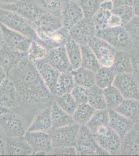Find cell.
Here are the masks:
<instances>
[{
    "label": "cell",
    "mask_w": 139,
    "mask_h": 156,
    "mask_svg": "<svg viewBox=\"0 0 139 156\" xmlns=\"http://www.w3.org/2000/svg\"><path fill=\"white\" fill-rule=\"evenodd\" d=\"M13 81L20 103L29 107L35 114L50 107L55 96L50 91L38 72L34 62L26 56L8 76Z\"/></svg>",
    "instance_id": "cell-1"
},
{
    "label": "cell",
    "mask_w": 139,
    "mask_h": 156,
    "mask_svg": "<svg viewBox=\"0 0 139 156\" xmlns=\"http://www.w3.org/2000/svg\"><path fill=\"white\" fill-rule=\"evenodd\" d=\"M0 23L32 40H37L36 32L33 23L15 12L1 7Z\"/></svg>",
    "instance_id": "cell-2"
},
{
    "label": "cell",
    "mask_w": 139,
    "mask_h": 156,
    "mask_svg": "<svg viewBox=\"0 0 139 156\" xmlns=\"http://www.w3.org/2000/svg\"><path fill=\"white\" fill-rule=\"evenodd\" d=\"M96 36L109 43L116 50L130 51L134 47L131 37L125 27H107L97 30Z\"/></svg>",
    "instance_id": "cell-3"
},
{
    "label": "cell",
    "mask_w": 139,
    "mask_h": 156,
    "mask_svg": "<svg viewBox=\"0 0 139 156\" xmlns=\"http://www.w3.org/2000/svg\"><path fill=\"white\" fill-rule=\"evenodd\" d=\"M75 148L77 155H109L98 145L94 134L86 125H81L80 127Z\"/></svg>",
    "instance_id": "cell-4"
},
{
    "label": "cell",
    "mask_w": 139,
    "mask_h": 156,
    "mask_svg": "<svg viewBox=\"0 0 139 156\" xmlns=\"http://www.w3.org/2000/svg\"><path fill=\"white\" fill-rule=\"evenodd\" d=\"M80 125L76 123L59 128L52 127L47 131L53 148L75 147Z\"/></svg>",
    "instance_id": "cell-5"
},
{
    "label": "cell",
    "mask_w": 139,
    "mask_h": 156,
    "mask_svg": "<svg viewBox=\"0 0 139 156\" xmlns=\"http://www.w3.org/2000/svg\"><path fill=\"white\" fill-rule=\"evenodd\" d=\"M0 127L7 137H23L28 129L25 120L10 110L0 116Z\"/></svg>",
    "instance_id": "cell-6"
},
{
    "label": "cell",
    "mask_w": 139,
    "mask_h": 156,
    "mask_svg": "<svg viewBox=\"0 0 139 156\" xmlns=\"http://www.w3.org/2000/svg\"><path fill=\"white\" fill-rule=\"evenodd\" d=\"M93 134L96 142L100 147L110 155H118L122 140L109 126L99 128Z\"/></svg>",
    "instance_id": "cell-7"
},
{
    "label": "cell",
    "mask_w": 139,
    "mask_h": 156,
    "mask_svg": "<svg viewBox=\"0 0 139 156\" xmlns=\"http://www.w3.org/2000/svg\"><path fill=\"white\" fill-rule=\"evenodd\" d=\"M0 7L15 12L33 23L45 12L37 0H18L12 4L0 5Z\"/></svg>",
    "instance_id": "cell-8"
},
{
    "label": "cell",
    "mask_w": 139,
    "mask_h": 156,
    "mask_svg": "<svg viewBox=\"0 0 139 156\" xmlns=\"http://www.w3.org/2000/svg\"><path fill=\"white\" fill-rule=\"evenodd\" d=\"M88 45L94 52L101 67L111 68L117 50L108 42L96 36L90 41Z\"/></svg>",
    "instance_id": "cell-9"
},
{
    "label": "cell",
    "mask_w": 139,
    "mask_h": 156,
    "mask_svg": "<svg viewBox=\"0 0 139 156\" xmlns=\"http://www.w3.org/2000/svg\"><path fill=\"white\" fill-rule=\"evenodd\" d=\"M69 32L71 38L82 45L88 44L96 36L97 29L92 18L84 17Z\"/></svg>",
    "instance_id": "cell-10"
},
{
    "label": "cell",
    "mask_w": 139,
    "mask_h": 156,
    "mask_svg": "<svg viewBox=\"0 0 139 156\" xmlns=\"http://www.w3.org/2000/svg\"><path fill=\"white\" fill-rule=\"evenodd\" d=\"M113 85L120 91L124 99L139 100L138 80L133 73L117 74Z\"/></svg>",
    "instance_id": "cell-11"
},
{
    "label": "cell",
    "mask_w": 139,
    "mask_h": 156,
    "mask_svg": "<svg viewBox=\"0 0 139 156\" xmlns=\"http://www.w3.org/2000/svg\"><path fill=\"white\" fill-rule=\"evenodd\" d=\"M24 137L34 151L33 155H46L53 148L51 138L47 132L27 131Z\"/></svg>",
    "instance_id": "cell-12"
},
{
    "label": "cell",
    "mask_w": 139,
    "mask_h": 156,
    "mask_svg": "<svg viewBox=\"0 0 139 156\" xmlns=\"http://www.w3.org/2000/svg\"><path fill=\"white\" fill-rule=\"evenodd\" d=\"M4 44L16 51L27 53L33 40L0 23Z\"/></svg>",
    "instance_id": "cell-13"
},
{
    "label": "cell",
    "mask_w": 139,
    "mask_h": 156,
    "mask_svg": "<svg viewBox=\"0 0 139 156\" xmlns=\"http://www.w3.org/2000/svg\"><path fill=\"white\" fill-rule=\"evenodd\" d=\"M84 18L83 12L77 1H65L60 13L63 28L69 30Z\"/></svg>",
    "instance_id": "cell-14"
},
{
    "label": "cell",
    "mask_w": 139,
    "mask_h": 156,
    "mask_svg": "<svg viewBox=\"0 0 139 156\" xmlns=\"http://www.w3.org/2000/svg\"><path fill=\"white\" fill-rule=\"evenodd\" d=\"M37 41L42 44L49 51L55 48L63 46L71 38L69 32L67 29L62 28L54 32L44 33L35 30Z\"/></svg>",
    "instance_id": "cell-15"
},
{
    "label": "cell",
    "mask_w": 139,
    "mask_h": 156,
    "mask_svg": "<svg viewBox=\"0 0 139 156\" xmlns=\"http://www.w3.org/2000/svg\"><path fill=\"white\" fill-rule=\"evenodd\" d=\"M42 79L54 95H56L57 86L60 73L46 58L34 62Z\"/></svg>",
    "instance_id": "cell-16"
},
{
    "label": "cell",
    "mask_w": 139,
    "mask_h": 156,
    "mask_svg": "<svg viewBox=\"0 0 139 156\" xmlns=\"http://www.w3.org/2000/svg\"><path fill=\"white\" fill-rule=\"evenodd\" d=\"M20 103L19 97L14 83L7 77L0 85V105L9 110Z\"/></svg>",
    "instance_id": "cell-17"
},
{
    "label": "cell",
    "mask_w": 139,
    "mask_h": 156,
    "mask_svg": "<svg viewBox=\"0 0 139 156\" xmlns=\"http://www.w3.org/2000/svg\"><path fill=\"white\" fill-rule=\"evenodd\" d=\"M27 55V53L16 51L4 44L0 48V66L7 77Z\"/></svg>",
    "instance_id": "cell-18"
},
{
    "label": "cell",
    "mask_w": 139,
    "mask_h": 156,
    "mask_svg": "<svg viewBox=\"0 0 139 156\" xmlns=\"http://www.w3.org/2000/svg\"><path fill=\"white\" fill-rule=\"evenodd\" d=\"M5 155H33L34 151L24 136L7 137L5 142Z\"/></svg>",
    "instance_id": "cell-19"
},
{
    "label": "cell",
    "mask_w": 139,
    "mask_h": 156,
    "mask_svg": "<svg viewBox=\"0 0 139 156\" xmlns=\"http://www.w3.org/2000/svg\"><path fill=\"white\" fill-rule=\"evenodd\" d=\"M108 110L109 113V126L123 140L129 132L134 129L135 122L117 112L115 110Z\"/></svg>",
    "instance_id": "cell-20"
},
{
    "label": "cell",
    "mask_w": 139,
    "mask_h": 156,
    "mask_svg": "<svg viewBox=\"0 0 139 156\" xmlns=\"http://www.w3.org/2000/svg\"><path fill=\"white\" fill-rule=\"evenodd\" d=\"M45 58L60 73L72 71L64 45L49 50Z\"/></svg>",
    "instance_id": "cell-21"
},
{
    "label": "cell",
    "mask_w": 139,
    "mask_h": 156,
    "mask_svg": "<svg viewBox=\"0 0 139 156\" xmlns=\"http://www.w3.org/2000/svg\"><path fill=\"white\" fill-rule=\"evenodd\" d=\"M33 24L35 30L46 34L54 32L63 28L60 17L47 12H44Z\"/></svg>",
    "instance_id": "cell-22"
},
{
    "label": "cell",
    "mask_w": 139,
    "mask_h": 156,
    "mask_svg": "<svg viewBox=\"0 0 139 156\" xmlns=\"http://www.w3.org/2000/svg\"><path fill=\"white\" fill-rule=\"evenodd\" d=\"M50 107L43 109L35 114L27 131L47 132L52 127Z\"/></svg>",
    "instance_id": "cell-23"
},
{
    "label": "cell",
    "mask_w": 139,
    "mask_h": 156,
    "mask_svg": "<svg viewBox=\"0 0 139 156\" xmlns=\"http://www.w3.org/2000/svg\"><path fill=\"white\" fill-rule=\"evenodd\" d=\"M118 155L139 156V133L134 130L123 139Z\"/></svg>",
    "instance_id": "cell-24"
},
{
    "label": "cell",
    "mask_w": 139,
    "mask_h": 156,
    "mask_svg": "<svg viewBox=\"0 0 139 156\" xmlns=\"http://www.w3.org/2000/svg\"><path fill=\"white\" fill-rule=\"evenodd\" d=\"M111 68L116 75L133 73L132 63L130 52L117 50Z\"/></svg>",
    "instance_id": "cell-25"
},
{
    "label": "cell",
    "mask_w": 139,
    "mask_h": 156,
    "mask_svg": "<svg viewBox=\"0 0 139 156\" xmlns=\"http://www.w3.org/2000/svg\"><path fill=\"white\" fill-rule=\"evenodd\" d=\"M114 110L135 123L139 119V100L124 99Z\"/></svg>",
    "instance_id": "cell-26"
},
{
    "label": "cell",
    "mask_w": 139,
    "mask_h": 156,
    "mask_svg": "<svg viewBox=\"0 0 139 156\" xmlns=\"http://www.w3.org/2000/svg\"><path fill=\"white\" fill-rule=\"evenodd\" d=\"M64 46L72 70L81 67L82 60L81 45L70 38L66 41Z\"/></svg>",
    "instance_id": "cell-27"
},
{
    "label": "cell",
    "mask_w": 139,
    "mask_h": 156,
    "mask_svg": "<svg viewBox=\"0 0 139 156\" xmlns=\"http://www.w3.org/2000/svg\"><path fill=\"white\" fill-rule=\"evenodd\" d=\"M52 127L59 128L75 123L72 115L64 111L54 102L50 107Z\"/></svg>",
    "instance_id": "cell-28"
},
{
    "label": "cell",
    "mask_w": 139,
    "mask_h": 156,
    "mask_svg": "<svg viewBox=\"0 0 139 156\" xmlns=\"http://www.w3.org/2000/svg\"><path fill=\"white\" fill-rule=\"evenodd\" d=\"M76 84L90 88L95 85V75L93 71L81 67L71 71Z\"/></svg>",
    "instance_id": "cell-29"
},
{
    "label": "cell",
    "mask_w": 139,
    "mask_h": 156,
    "mask_svg": "<svg viewBox=\"0 0 139 156\" xmlns=\"http://www.w3.org/2000/svg\"><path fill=\"white\" fill-rule=\"evenodd\" d=\"M81 48L82 58L81 67L95 73L101 67L95 55L88 44L81 45Z\"/></svg>",
    "instance_id": "cell-30"
},
{
    "label": "cell",
    "mask_w": 139,
    "mask_h": 156,
    "mask_svg": "<svg viewBox=\"0 0 139 156\" xmlns=\"http://www.w3.org/2000/svg\"><path fill=\"white\" fill-rule=\"evenodd\" d=\"M116 74L111 68L101 67L95 73V85L104 89L113 85Z\"/></svg>",
    "instance_id": "cell-31"
},
{
    "label": "cell",
    "mask_w": 139,
    "mask_h": 156,
    "mask_svg": "<svg viewBox=\"0 0 139 156\" xmlns=\"http://www.w3.org/2000/svg\"><path fill=\"white\" fill-rule=\"evenodd\" d=\"M88 103L96 110L107 109L103 89L96 85L89 88Z\"/></svg>",
    "instance_id": "cell-32"
},
{
    "label": "cell",
    "mask_w": 139,
    "mask_h": 156,
    "mask_svg": "<svg viewBox=\"0 0 139 156\" xmlns=\"http://www.w3.org/2000/svg\"><path fill=\"white\" fill-rule=\"evenodd\" d=\"M109 113L108 109L96 110L86 126L93 133L99 128L109 126Z\"/></svg>",
    "instance_id": "cell-33"
},
{
    "label": "cell",
    "mask_w": 139,
    "mask_h": 156,
    "mask_svg": "<svg viewBox=\"0 0 139 156\" xmlns=\"http://www.w3.org/2000/svg\"><path fill=\"white\" fill-rule=\"evenodd\" d=\"M75 84L71 71L60 73L58 80L55 96L71 93Z\"/></svg>",
    "instance_id": "cell-34"
},
{
    "label": "cell",
    "mask_w": 139,
    "mask_h": 156,
    "mask_svg": "<svg viewBox=\"0 0 139 156\" xmlns=\"http://www.w3.org/2000/svg\"><path fill=\"white\" fill-rule=\"evenodd\" d=\"M107 109L115 110L124 100L122 94L114 85L103 89Z\"/></svg>",
    "instance_id": "cell-35"
},
{
    "label": "cell",
    "mask_w": 139,
    "mask_h": 156,
    "mask_svg": "<svg viewBox=\"0 0 139 156\" xmlns=\"http://www.w3.org/2000/svg\"><path fill=\"white\" fill-rule=\"evenodd\" d=\"M95 111L88 103L79 105L72 115L74 121L80 126L86 125Z\"/></svg>",
    "instance_id": "cell-36"
},
{
    "label": "cell",
    "mask_w": 139,
    "mask_h": 156,
    "mask_svg": "<svg viewBox=\"0 0 139 156\" xmlns=\"http://www.w3.org/2000/svg\"><path fill=\"white\" fill-rule=\"evenodd\" d=\"M54 102L60 108L72 116L78 105L71 93L55 96Z\"/></svg>",
    "instance_id": "cell-37"
},
{
    "label": "cell",
    "mask_w": 139,
    "mask_h": 156,
    "mask_svg": "<svg viewBox=\"0 0 139 156\" xmlns=\"http://www.w3.org/2000/svg\"><path fill=\"white\" fill-rule=\"evenodd\" d=\"M48 50L40 43L32 40L27 51V56L31 62H35L46 57Z\"/></svg>",
    "instance_id": "cell-38"
},
{
    "label": "cell",
    "mask_w": 139,
    "mask_h": 156,
    "mask_svg": "<svg viewBox=\"0 0 139 156\" xmlns=\"http://www.w3.org/2000/svg\"><path fill=\"white\" fill-rule=\"evenodd\" d=\"M77 2L85 18H93L100 8L99 0H79Z\"/></svg>",
    "instance_id": "cell-39"
},
{
    "label": "cell",
    "mask_w": 139,
    "mask_h": 156,
    "mask_svg": "<svg viewBox=\"0 0 139 156\" xmlns=\"http://www.w3.org/2000/svg\"><path fill=\"white\" fill-rule=\"evenodd\" d=\"M39 5L45 12L58 16L65 2V0H37Z\"/></svg>",
    "instance_id": "cell-40"
},
{
    "label": "cell",
    "mask_w": 139,
    "mask_h": 156,
    "mask_svg": "<svg viewBox=\"0 0 139 156\" xmlns=\"http://www.w3.org/2000/svg\"><path fill=\"white\" fill-rule=\"evenodd\" d=\"M112 14L110 11L100 8L92 18L97 31L108 27V22Z\"/></svg>",
    "instance_id": "cell-41"
},
{
    "label": "cell",
    "mask_w": 139,
    "mask_h": 156,
    "mask_svg": "<svg viewBox=\"0 0 139 156\" xmlns=\"http://www.w3.org/2000/svg\"><path fill=\"white\" fill-rule=\"evenodd\" d=\"M124 27L131 37L135 46H139V17L135 16Z\"/></svg>",
    "instance_id": "cell-42"
},
{
    "label": "cell",
    "mask_w": 139,
    "mask_h": 156,
    "mask_svg": "<svg viewBox=\"0 0 139 156\" xmlns=\"http://www.w3.org/2000/svg\"><path fill=\"white\" fill-rule=\"evenodd\" d=\"M112 13L119 16L123 26L126 25L135 16L132 6H125L113 9Z\"/></svg>",
    "instance_id": "cell-43"
},
{
    "label": "cell",
    "mask_w": 139,
    "mask_h": 156,
    "mask_svg": "<svg viewBox=\"0 0 139 156\" xmlns=\"http://www.w3.org/2000/svg\"><path fill=\"white\" fill-rule=\"evenodd\" d=\"M89 88L75 84L71 93L77 105L88 103Z\"/></svg>",
    "instance_id": "cell-44"
},
{
    "label": "cell",
    "mask_w": 139,
    "mask_h": 156,
    "mask_svg": "<svg viewBox=\"0 0 139 156\" xmlns=\"http://www.w3.org/2000/svg\"><path fill=\"white\" fill-rule=\"evenodd\" d=\"M129 52L131 56L133 74L139 80V46L134 45Z\"/></svg>",
    "instance_id": "cell-45"
},
{
    "label": "cell",
    "mask_w": 139,
    "mask_h": 156,
    "mask_svg": "<svg viewBox=\"0 0 139 156\" xmlns=\"http://www.w3.org/2000/svg\"><path fill=\"white\" fill-rule=\"evenodd\" d=\"M47 155H76L75 147H61L53 148Z\"/></svg>",
    "instance_id": "cell-46"
},
{
    "label": "cell",
    "mask_w": 139,
    "mask_h": 156,
    "mask_svg": "<svg viewBox=\"0 0 139 156\" xmlns=\"http://www.w3.org/2000/svg\"><path fill=\"white\" fill-rule=\"evenodd\" d=\"M122 26H124L121 18L116 14L112 13L109 21L108 22V27L111 28H116Z\"/></svg>",
    "instance_id": "cell-47"
},
{
    "label": "cell",
    "mask_w": 139,
    "mask_h": 156,
    "mask_svg": "<svg viewBox=\"0 0 139 156\" xmlns=\"http://www.w3.org/2000/svg\"><path fill=\"white\" fill-rule=\"evenodd\" d=\"M114 5V8L122 6H132L134 0H112Z\"/></svg>",
    "instance_id": "cell-48"
},
{
    "label": "cell",
    "mask_w": 139,
    "mask_h": 156,
    "mask_svg": "<svg viewBox=\"0 0 139 156\" xmlns=\"http://www.w3.org/2000/svg\"><path fill=\"white\" fill-rule=\"evenodd\" d=\"M100 8L105 10L112 12L114 9V5L112 0H107L101 2L100 3Z\"/></svg>",
    "instance_id": "cell-49"
},
{
    "label": "cell",
    "mask_w": 139,
    "mask_h": 156,
    "mask_svg": "<svg viewBox=\"0 0 139 156\" xmlns=\"http://www.w3.org/2000/svg\"><path fill=\"white\" fill-rule=\"evenodd\" d=\"M132 7L135 16L139 17V0H134Z\"/></svg>",
    "instance_id": "cell-50"
},
{
    "label": "cell",
    "mask_w": 139,
    "mask_h": 156,
    "mask_svg": "<svg viewBox=\"0 0 139 156\" xmlns=\"http://www.w3.org/2000/svg\"><path fill=\"white\" fill-rule=\"evenodd\" d=\"M7 77L5 72L2 69V67L0 66V85Z\"/></svg>",
    "instance_id": "cell-51"
},
{
    "label": "cell",
    "mask_w": 139,
    "mask_h": 156,
    "mask_svg": "<svg viewBox=\"0 0 139 156\" xmlns=\"http://www.w3.org/2000/svg\"><path fill=\"white\" fill-rule=\"evenodd\" d=\"M5 142L2 140V135L0 132V156L2 155L4 151Z\"/></svg>",
    "instance_id": "cell-52"
},
{
    "label": "cell",
    "mask_w": 139,
    "mask_h": 156,
    "mask_svg": "<svg viewBox=\"0 0 139 156\" xmlns=\"http://www.w3.org/2000/svg\"><path fill=\"white\" fill-rule=\"evenodd\" d=\"M18 1V0H0V4L1 5L12 4Z\"/></svg>",
    "instance_id": "cell-53"
},
{
    "label": "cell",
    "mask_w": 139,
    "mask_h": 156,
    "mask_svg": "<svg viewBox=\"0 0 139 156\" xmlns=\"http://www.w3.org/2000/svg\"><path fill=\"white\" fill-rule=\"evenodd\" d=\"M4 44V42L3 36H2V30L0 25V48L3 46Z\"/></svg>",
    "instance_id": "cell-54"
},
{
    "label": "cell",
    "mask_w": 139,
    "mask_h": 156,
    "mask_svg": "<svg viewBox=\"0 0 139 156\" xmlns=\"http://www.w3.org/2000/svg\"><path fill=\"white\" fill-rule=\"evenodd\" d=\"M9 110L5 108H4L2 105H0V116L2 115V114L5 113L9 111Z\"/></svg>",
    "instance_id": "cell-55"
},
{
    "label": "cell",
    "mask_w": 139,
    "mask_h": 156,
    "mask_svg": "<svg viewBox=\"0 0 139 156\" xmlns=\"http://www.w3.org/2000/svg\"><path fill=\"white\" fill-rule=\"evenodd\" d=\"M134 129L139 133V119L135 123Z\"/></svg>",
    "instance_id": "cell-56"
},
{
    "label": "cell",
    "mask_w": 139,
    "mask_h": 156,
    "mask_svg": "<svg viewBox=\"0 0 139 156\" xmlns=\"http://www.w3.org/2000/svg\"><path fill=\"white\" fill-rule=\"evenodd\" d=\"M79 0H65L66 1H69V2H77Z\"/></svg>",
    "instance_id": "cell-57"
},
{
    "label": "cell",
    "mask_w": 139,
    "mask_h": 156,
    "mask_svg": "<svg viewBox=\"0 0 139 156\" xmlns=\"http://www.w3.org/2000/svg\"><path fill=\"white\" fill-rule=\"evenodd\" d=\"M99 1H100V2H103V1H107V0H99Z\"/></svg>",
    "instance_id": "cell-58"
},
{
    "label": "cell",
    "mask_w": 139,
    "mask_h": 156,
    "mask_svg": "<svg viewBox=\"0 0 139 156\" xmlns=\"http://www.w3.org/2000/svg\"><path fill=\"white\" fill-rule=\"evenodd\" d=\"M138 84H139V80H138Z\"/></svg>",
    "instance_id": "cell-59"
},
{
    "label": "cell",
    "mask_w": 139,
    "mask_h": 156,
    "mask_svg": "<svg viewBox=\"0 0 139 156\" xmlns=\"http://www.w3.org/2000/svg\"><path fill=\"white\" fill-rule=\"evenodd\" d=\"M0 5H1V4H0Z\"/></svg>",
    "instance_id": "cell-60"
}]
</instances>
